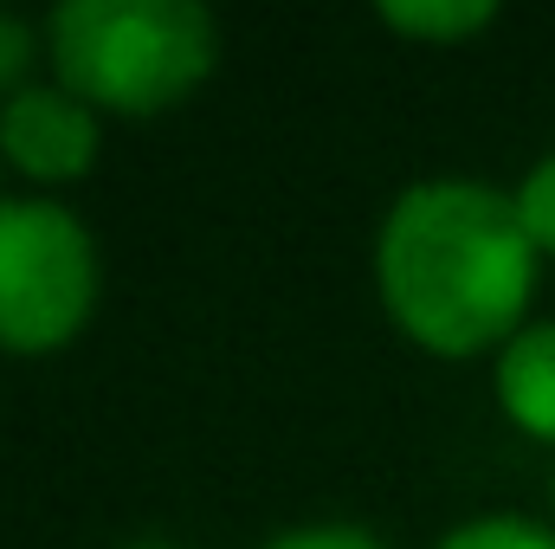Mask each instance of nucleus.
<instances>
[{
    "mask_svg": "<svg viewBox=\"0 0 555 549\" xmlns=\"http://www.w3.org/2000/svg\"><path fill=\"white\" fill-rule=\"evenodd\" d=\"M375 284L420 349L478 356L485 343L524 330L537 246L511 194L485 181H420L382 220Z\"/></svg>",
    "mask_w": 555,
    "mask_h": 549,
    "instance_id": "nucleus-1",
    "label": "nucleus"
},
{
    "mask_svg": "<svg viewBox=\"0 0 555 549\" xmlns=\"http://www.w3.org/2000/svg\"><path fill=\"white\" fill-rule=\"evenodd\" d=\"M59 85L78 104L155 117L181 104L220 52L214 13L194 0H65L46 20Z\"/></svg>",
    "mask_w": 555,
    "mask_h": 549,
    "instance_id": "nucleus-2",
    "label": "nucleus"
},
{
    "mask_svg": "<svg viewBox=\"0 0 555 549\" xmlns=\"http://www.w3.org/2000/svg\"><path fill=\"white\" fill-rule=\"evenodd\" d=\"M98 304V246L59 201H0V349L46 356Z\"/></svg>",
    "mask_w": 555,
    "mask_h": 549,
    "instance_id": "nucleus-3",
    "label": "nucleus"
},
{
    "mask_svg": "<svg viewBox=\"0 0 555 549\" xmlns=\"http://www.w3.org/2000/svg\"><path fill=\"white\" fill-rule=\"evenodd\" d=\"M0 155L33 181H78L98 155V117L72 91L26 85L0 104Z\"/></svg>",
    "mask_w": 555,
    "mask_h": 549,
    "instance_id": "nucleus-4",
    "label": "nucleus"
},
{
    "mask_svg": "<svg viewBox=\"0 0 555 549\" xmlns=\"http://www.w3.org/2000/svg\"><path fill=\"white\" fill-rule=\"evenodd\" d=\"M498 401L524 433L555 439V323H524L504 343V356H498Z\"/></svg>",
    "mask_w": 555,
    "mask_h": 549,
    "instance_id": "nucleus-5",
    "label": "nucleus"
},
{
    "mask_svg": "<svg viewBox=\"0 0 555 549\" xmlns=\"http://www.w3.org/2000/svg\"><path fill=\"white\" fill-rule=\"evenodd\" d=\"M382 20L395 26V33H414V39H433V46H446V39H465V33H478V26H491L498 13L485 7V0H433V7H420V0H388L382 7Z\"/></svg>",
    "mask_w": 555,
    "mask_h": 549,
    "instance_id": "nucleus-6",
    "label": "nucleus"
},
{
    "mask_svg": "<svg viewBox=\"0 0 555 549\" xmlns=\"http://www.w3.org/2000/svg\"><path fill=\"white\" fill-rule=\"evenodd\" d=\"M439 549H555V537L543 524L504 511V518H472V524H459Z\"/></svg>",
    "mask_w": 555,
    "mask_h": 549,
    "instance_id": "nucleus-7",
    "label": "nucleus"
},
{
    "mask_svg": "<svg viewBox=\"0 0 555 549\" xmlns=\"http://www.w3.org/2000/svg\"><path fill=\"white\" fill-rule=\"evenodd\" d=\"M511 201H517V220H524L530 246L555 259V155H543V162L524 175V188H517Z\"/></svg>",
    "mask_w": 555,
    "mask_h": 549,
    "instance_id": "nucleus-8",
    "label": "nucleus"
},
{
    "mask_svg": "<svg viewBox=\"0 0 555 549\" xmlns=\"http://www.w3.org/2000/svg\"><path fill=\"white\" fill-rule=\"evenodd\" d=\"M26 59H33V33H26V20H13V13H0V91L13 98V85H20V72H26ZM26 91V85H20Z\"/></svg>",
    "mask_w": 555,
    "mask_h": 549,
    "instance_id": "nucleus-9",
    "label": "nucleus"
},
{
    "mask_svg": "<svg viewBox=\"0 0 555 549\" xmlns=\"http://www.w3.org/2000/svg\"><path fill=\"white\" fill-rule=\"evenodd\" d=\"M266 549H382L369 531H349V524H317V531H291Z\"/></svg>",
    "mask_w": 555,
    "mask_h": 549,
    "instance_id": "nucleus-10",
    "label": "nucleus"
},
{
    "mask_svg": "<svg viewBox=\"0 0 555 549\" xmlns=\"http://www.w3.org/2000/svg\"><path fill=\"white\" fill-rule=\"evenodd\" d=\"M137 549H168V544H137Z\"/></svg>",
    "mask_w": 555,
    "mask_h": 549,
    "instance_id": "nucleus-11",
    "label": "nucleus"
}]
</instances>
